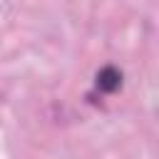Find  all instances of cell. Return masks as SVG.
I'll return each mask as SVG.
<instances>
[{"instance_id": "1", "label": "cell", "mask_w": 159, "mask_h": 159, "mask_svg": "<svg viewBox=\"0 0 159 159\" xmlns=\"http://www.w3.org/2000/svg\"><path fill=\"white\" fill-rule=\"evenodd\" d=\"M119 84H122L119 70H114V67H102V70L97 72V87H99L102 92H114Z\"/></svg>"}]
</instances>
